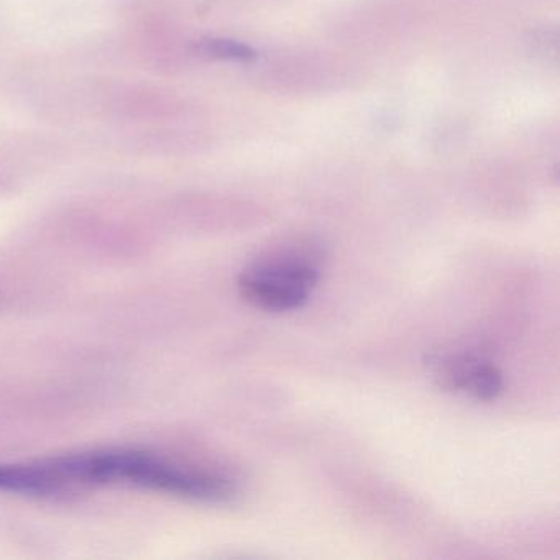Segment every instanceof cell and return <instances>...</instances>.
<instances>
[{"label":"cell","mask_w":560,"mask_h":560,"mask_svg":"<svg viewBox=\"0 0 560 560\" xmlns=\"http://www.w3.org/2000/svg\"><path fill=\"white\" fill-rule=\"evenodd\" d=\"M113 485L206 503L229 501L237 491L225 475L140 448H97L0 464V491L19 497L47 500Z\"/></svg>","instance_id":"1"},{"label":"cell","mask_w":560,"mask_h":560,"mask_svg":"<svg viewBox=\"0 0 560 560\" xmlns=\"http://www.w3.org/2000/svg\"><path fill=\"white\" fill-rule=\"evenodd\" d=\"M319 264L303 250H287L244 268L237 287L242 300L268 313L300 310L319 283Z\"/></svg>","instance_id":"2"},{"label":"cell","mask_w":560,"mask_h":560,"mask_svg":"<svg viewBox=\"0 0 560 560\" xmlns=\"http://www.w3.org/2000/svg\"><path fill=\"white\" fill-rule=\"evenodd\" d=\"M429 370L441 388L478 401H494L504 389L501 370L475 352L435 353L429 359Z\"/></svg>","instance_id":"3"},{"label":"cell","mask_w":560,"mask_h":560,"mask_svg":"<svg viewBox=\"0 0 560 560\" xmlns=\"http://www.w3.org/2000/svg\"><path fill=\"white\" fill-rule=\"evenodd\" d=\"M202 51L211 55V57L222 58V60H234V61H248L255 60L257 54L252 50L248 45L238 44L234 40H222V38H214V40L202 42Z\"/></svg>","instance_id":"4"}]
</instances>
